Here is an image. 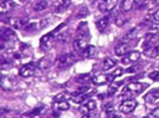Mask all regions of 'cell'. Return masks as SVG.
<instances>
[{
    "instance_id": "8fae6325",
    "label": "cell",
    "mask_w": 159,
    "mask_h": 118,
    "mask_svg": "<svg viewBox=\"0 0 159 118\" xmlns=\"http://www.w3.org/2000/svg\"><path fill=\"white\" fill-rule=\"evenodd\" d=\"M129 53V46L125 42H121L115 47V54L117 56H125Z\"/></svg>"
},
{
    "instance_id": "cb8c5ba5",
    "label": "cell",
    "mask_w": 159,
    "mask_h": 118,
    "mask_svg": "<svg viewBox=\"0 0 159 118\" xmlns=\"http://www.w3.org/2000/svg\"><path fill=\"white\" fill-rule=\"evenodd\" d=\"M77 81L80 82V84H86L90 81V75L89 74H85V75H80L79 78L77 79Z\"/></svg>"
},
{
    "instance_id": "e575fe53",
    "label": "cell",
    "mask_w": 159,
    "mask_h": 118,
    "mask_svg": "<svg viewBox=\"0 0 159 118\" xmlns=\"http://www.w3.org/2000/svg\"><path fill=\"white\" fill-rule=\"evenodd\" d=\"M29 118H41V116H39V115H34V116H30Z\"/></svg>"
},
{
    "instance_id": "2e32d148",
    "label": "cell",
    "mask_w": 159,
    "mask_h": 118,
    "mask_svg": "<svg viewBox=\"0 0 159 118\" xmlns=\"http://www.w3.org/2000/svg\"><path fill=\"white\" fill-rule=\"evenodd\" d=\"M54 109L57 111H67L70 109V104L66 102V100L54 102Z\"/></svg>"
},
{
    "instance_id": "8992f818",
    "label": "cell",
    "mask_w": 159,
    "mask_h": 118,
    "mask_svg": "<svg viewBox=\"0 0 159 118\" xmlns=\"http://www.w3.org/2000/svg\"><path fill=\"white\" fill-rule=\"evenodd\" d=\"M139 60H140V53L139 51H129L127 55L122 56L121 62L123 63V64H128V63L130 62L135 63Z\"/></svg>"
},
{
    "instance_id": "9a60e30c",
    "label": "cell",
    "mask_w": 159,
    "mask_h": 118,
    "mask_svg": "<svg viewBox=\"0 0 159 118\" xmlns=\"http://www.w3.org/2000/svg\"><path fill=\"white\" fill-rule=\"evenodd\" d=\"M88 98V94L86 93H77V94H73L71 97V100L75 104H80V103H84Z\"/></svg>"
},
{
    "instance_id": "ffe728a7",
    "label": "cell",
    "mask_w": 159,
    "mask_h": 118,
    "mask_svg": "<svg viewBox=\"0 0 159 118\" xmlns=\"http://www.w3.org/2000/svg\"><path fill=\"white\" fill-rule=\"evenodd\" d=\"M47 6H48V1H46V0H41V1H39L37 4L34 5V10L37 11V12H40V11L46 10Z\"/></svg>"
},
{
    "instance_id": "1f68e13d",
    "label": "cell",
    "mask_w": 159,
    "mask_h": 118,
    "mask_svg": "<svg viewBox=\"0 0 159 118\" xmlns=\"http://www.w3.org/2000/svg\"><path fill=\"white\" fill-rule=\"evenodd\" d=\"M152 19L154 23H159V10H157L153 15H152Z\"/></svg>"
},
{
    "instance_id": "7c38bea8",
    "label": "cell",
    "mask_w": 159,
    "mask_h": 118,
    "mask_svg": "<svg viewBox=\"0 0 159 118\" xmlns=\"http://www.w3.org/2000/svg\"><path fill=\"white\" fill-rule=\"evenodd\" d=\"M143 55L150 57V59H154L159 56V44L158 46H152V47L147 48L143 50Z\"/></svg>"
},
{
    "instance_id": "83f0119b",
    "label": "cell",
    "mask_w": 159,
    "mask_h": 118,
    "mask_svg": "<svg viewBox=\"0 0 159 118\" xmlns=\"http://www.w3.org/2000/svg\"><path fill=\"white\" fill-rule=\"evenodd\" d=\"M122 73H123V69H122V68H116L115 71L112 72L111 75H112V78H116V76H120Z\"/></svg>"
},
{
    "instance_id": "ac0fdd59",
    "label": "cell",
    "mask_w": 159,
    "mask_h": 118,
    "mask_svg": "<svg viewBox=\"0 0 159 118\" xmlns=\"http://www.w3.org/2000/svg\"><path fill=\"white\" fill-rule=\"evenodd\" d=\"M96 55V48L95 46H88V48L84 50V56L86 59H91Z\"/></svg>"
},
{
    "instance_id": "4316f807",
    "label": "cell",
    "mask_w": 159,
    "mask_h": 118,
    "mask_svg": "<svg viewBox=\"0 0 159 118\" xmlns=\"http://www.w3.org/2000/svg\"><path fill=\"white\" fill-rule=\"evenodd\" d=\"M79 12H80V13H78V15H77V17H78V18H81V17L88 16V8H86V7H81Z\"/></svg>"
},
{
    "instance_id": "5b68a950",
    "label": "cell",
    "mask_w": 159,
    "mask_h": 118,
    "mask_svg": "<svg viewBox=\"0 0 159 118\" xmlns=\"http://www.w3.org/2000/svg\"><path fill=\"white\" fill-rule=\"evenodd\" d=\"M36 72V64L35 63H28V64H24L23 67L19 69V75L23 76V78H29L32 76Z\"/></svg>"
},
{
    "instance_id": "4fadbf2b",
    "label": "cell",
    "mask_w": 159,
    "mask_h": 118,
    "mask_svg": "<svg viewBox=\"0 0 159 118\" xmlns=\"http://www.w3.org/2000/svg\"><path fill=\"white\" fill-rule=\"evenodd\" d=\"M134 5H135L134 0H122L121 4H120V8L123 12H128V11H130L132 8L134 7Z\"/></svg>"
},
{
    "instance_id": "484cf974",
    "label": "cell",
    "mask_w": 159,
    "mask_h": 118,
    "mask_svg": "<svg viewBox=\"0 0 159 118\" xmlns=\"http://www.w3.org/2000/svg\"><path fill=\"white\" fill-rule=\"evenodd\" d=\"M66 39H67V33H66V32H61V33H59V35L56 36V41L66 42Z\"/></svg>"
},
{
    "instance_id": "f546056e",
    "label": "cell",
    "mask_w": 159,
    "mask_h": 118,
    "mask_svg": "<svg viewBox=\"0 0 159 118\" xmlns=\"http://www.w3.org/2000/svg\"><path fill=\"white\" fill-rule=\"evenodd\" d=\"M116 92H117V86H110L109 88H108V94L109 95L115 94Z\"/></svg>"
},
{
    "instance_id": "74e56055",
    "label": "cell",
    "mask_w": 159,
    "mask_h": 118,
    "mask_svg": "<svg viewBox=\"0 0 159 118\" xmlns=\"http://www.w3.org/2000/svg\"><path fill=\"white\" fill-rule=\"evenodd\" d=\"M143 118H150V117H143Z\"/></svg>"
},
{
    "instance_id": "6da1fadb",
    "label": "cell",
    "mask_w": 159,
    "mask_h": 118,
    "mask_svg": "<svg viewBox=\"0 0 159 118\" xmlns=\"http://www.w3.org/2000/svg\"><path fill=\"white\" fill-rule=\"evenodd\" d=\"M146 86V85H143L141 82H130L129 85L125 87L123 90H122V97H130V95H138L140 94L141 92H143V87Z\"/></svg>"
},
{
    "instance_id": "52a82bcc",
    "label": "cell",
    "mask_w": 159,
    "mask_h": 118,
    "mask_svg": "<svg viewBox=\"0 0 159 118\" xmlns=\"http://www.w3.org/2000/svg\"><path fill=\"white\" fill-rule=\"evenodd\" d=\"M110 81H112L111 74H109V75H107V74H98V75H96L95 78L92 79V82L95 85H104V84H108Z\"/></svg>"
},
{
    "instance_id": "836d02e7",
    "label": "cell",
    "mask_w": 159,
    "mask_h": 118,
    "mask_svg": "<svg viewBox=\"0 0 159 118\" xmlns=\"http://www.w3.org/2000/svg\"><path fill=\"white\" fill-rule=\"evenodd\" d=\"M35 26H36L35 24H30L29 26H26V29H25V30H26V31H30V30H32V29H35Z\"/></svg>"
},
{
    "instance_id": "3957f363",
    "label": "cell",
    "mask_w": 159,
    "mask_h": 118,
    "mask_svg": "<svg viewBox=\"0 0 159 118\" xmlns=\"http://www.w3.org/2000/svg\"><path fill=\"white\" fill-rule=\"evenodd\" d=\"M136 105H138V103L134 99H126V100H123V102L121 103L119 109L123 113H130L132 111H134Z\"/></svg>"
},
{
    "instance_id": "30bf717a",
    "label": "cell",
    "mask_w": 159,
    "mask_h": 118,
    "mask_svg": "<svg viewBox=\"0 0 159 118\" xmlns=\"http://www.w3.org/2000/svg\"><path fill=\"white\" fill-rule=\"evenodd\" d=\"M145 100L148 104H156L157 102H159V88H154L150 91L145 95Z\"/></svg>"
},
{
    "instance_id": "e0dca14e",
    "label": "cell",
    "mask_w": 159,
    "mask_h": 118,
    "mask_svg": "<svg viewBox=\"0 0 159 118\" xmlns=\"http://www.w3.org/2000/svg\"><path fill=\"white\" fill-rule=\"evenodd\" d=\"M136 32H138V29H136V28H134V29H132V30L127 31L125 35H123V37H122V42L127 43V42H129V41H132V39L135 37Z\"/></svg>"
},
{
    "instance_id": "d6986e66",
    "label": "cell",
    "mask_w": 159,
    "mask_h": 118,
    "mask_svg": "<svg viewBox=\"0 0 159 118\" xmlns=\"http://www.w3.org/2000/svg\"><path fill=\"white\" fill-rule=\"evenodd\" d=\"M116 64V61L112 59H105L103 61V71H109Z\"/></svg>"
},
{
    "instance_id": "9c48e42d",
    "label": "cell",
    "mask_w": 159,
    "mask_h": 118,
    "mask_svg": "<svg viewBox=\"0 0 159 118\" xmlns=\"http://www.w3.org/2000/svg\"><path fill=\"white\" fill-rule=\"evenodd\" d=\"M1 39H2L4 43L5 42H7V43L8 42H15V41H17L16 33L11 29H4L2 32H1Z\"/></svg>"
},
{
    "instance_id": "d6a6232c",
    "label": "cell",
    "mask_w": 159,
    "mask_h": 118,
    "mask_svg": "<svg viewBox=\"0 0 159 118\" xmlns=\"http://www.w3.org/2000/svg\"><path fill=\"white\" fill-rule=\"evenodd\" d=\"M151 117L153 118H159V107L154 109V110L151 112Z\"/></svg>"
},
{
    "instance_id": "4dcf8cb0",
    "label": "cell",
    "mask_w": 159,
    "mask_h": 118,
    "mask_svg": "<svg viewBox=\"0 0 159 118\" xmlns=\"http://www.w3.org/2000/svg\"><path fill=\"white\" fill-rule=\"evenodd\" d=\"M66 97H67V95L65 94V93H61V94H57V95L55 97V98H54V102H61V100H66V99H65Z\"/></svg>"
},
{
    "instance_id": "d4e9b609",
    "label": "cell",
    "mask_w": 159,
    "mask_h": 118,
    "mask_svg": "<svg viewBox=\"0 0 159 118\" xmlns=\"http://www.w3.org/2000/svg\"><path fill=\"white\" fill-rule=\"evenodd\" d=\"M148 78L154 80V81H159V71H153L148 74Z\"/></svg>"
},
{
    "instance_id": "7402d4cb",
    "label": "cell",
    "mask_w": 159,
    "mask_h": 118,
    "mask_svg": "<svg viewBox=\"0 0 159 118\" xmlns=\"http://www.w3.org/2000/svg\"><path fill=\"white\" fill-rule=\"evenodd\" d=\"M148 31H150V33H152V35H154V33L159 32V23H154V22H153V23L150 24Z\"/></svg>"
},
{
    "instance_id": "8d00e7d4",
    "label": "cell",
    "mask_w": 159,
    "mask_h": 118,
    "mask_svg": "<svg viewBox=\"0 0 159 118\" xmlns=\"http://www.w3.org/2000/svg\"><path fill=\"white\" fill-rule=\"evenodd\" d=\"M141 1H143V2H146V1H148V0H141Z\"/></svg>"
},
{
    "instance_id": "277c9868",
    "label": "cell",
    "mask_w": 159,
    "mask_h": 118,
    "mask_svg": "<svg viewBox=\"0 0 159 118\" xmlns=\"http://www.w3.org/2000/svg\"><path fill=\"white\" fill-rule=\"evenodd\" d=\"M74 61H75V56L73 54H64L62 56L59 57L57 64H59V67L65 68V67H70L71 64H73Z\"/></svg>"
},
{
    "instance_id": "d590c367",
    "label": "cell",
    "mask_w": 159,
    "mask_h": 118,
    "mask_svg": "<svg viewBox=\"0 0 159 118\" xmlns=\"http://www.w3.org/2000/svg\"><path fill=\"white\" fill-rule=\"evenodd\" d=\"M2 2H8V0H1Z\"/></svg>"
},
{
    "instance_id": "5bb4252c",
    "label": "cell",
    "mask_w": 159,
    "mask_h": 118,
    "mask_svg": "<svg viewBox=\"0 0 159 118\" xmlns=\"http://www.w3.org/2000/svg\"><path fill=\"white\" fill-rule=\"evenodd\" d=\"M108 25H109V17H103V18H101L97 23H96V26H97V29L99 30V31H104L107 28H108Z\"/></svg>"
},
{
    "instance_id": "ba28073f",
    "label": "cell",
    "mask_w": 159,
    "mask_h": 118,
    "mask_svg": "<svg viewBox=\"0 0 159 118\" xmlns=\"http://www.w3.org/2000/svg\"><path fill=\"white\" fill-rule=\"evenodd\" d=\"M96 109V102L95 100H88L85 102L81 106L79 107V111L83 115H90V112Z\"/></svg>"
},
{
    "instance_id": "44dd1931",
    "label": "cell",
    "mask_w": 159,
    "mask_h": 118,
    "mask_svg": "<svg viewBox=\"0 0 159 118\" xmlns=\"http://www.w3.org/2000/svg\"><path fill=\"white\" fill-rule=\"evenodd\" d=\"M70 5H71V0H61L60 4H59L57 7H56V11H57V12H62V11H65Z\"/></svg>"
},
{
    "instance_id": "603a6c76",
    "label": "cell",
    "mask_w": 159,
    "mask_h": 118,
    "mask_svg": "<svg viewBox=\"0 0 159 118\" xmlns=\"http://www.w3.org/2000/svg\"><path fill=\"white\" fill-rule=\"evenodd\" d=\"M23 23H25V22H23L22 19H17V18H11V24L15 26V28H20L22 25H23Z\"/></svg>"
},
{
    "instance_id": "f1b7e54d",
    "label": "cell",
    "mask_w": 159,
    "mask_h": 118,
    "mask_svg": "<svg viewBox=\"0 0 159 118\" xmlns=\"http://www.w3.org/2000/svg\"><path fill=\"white\" fill-rule=\"evenodd\" d=\"M140 69V66L139 64H136V66H132V67H129L127 69L128 73H136V72Z\"/></svg>"
},
{
    "instance_id": "7a4b0ae2",
    "label": "cell",
    "mask_w": 159,
    "mask_h": 118,
    "mask_svg": "<svg viewBox=\"0 0 159 118\" xmlns=\"http://www.w3.org/2000/svg\"><path fill=\"white\" fill-rule=\"evenodd\" d=\"M117 5V0H98L97 7L101 12H109L112 11Z\"/></svg>"
}]
</instances>
